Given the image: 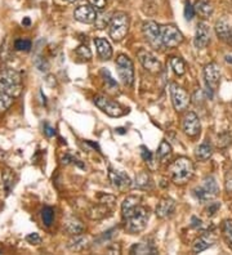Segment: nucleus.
I'll list each match as a JSON object with an SVG mask.
<instances>
[{
  "label": "nucleus",
  "mask_w": 232,
  "mask_h": 255,
  "mask_svg": "<svg viewBox=\"0 0 232 255\" xmlns=\"http://www.w3.org/2000/svg\"><path fill=\"white\" fill-rule=\"evenodd\" d=\"M194 16H195L194 5H191L190 1H186V4H184V17H186L187 21H191V19L194 18Z\"/></svg>",
  "instance_id": "ea45409f"
},
{
  "label": "nucleus",
  "mask_w": 232,
  "mask_h": 255,
  "mask_svg": "<svg viewBox=\"0 0 232 255\" xmlns=\"http://www.w3.org/2000/svg\"><path fill=\"white\" fill-rule=\"evenodd\" d=\"M129 30V17L124 12H116L109 23L110 36L115 41L123 40Z\"/></svg>",
  "instance_id": "20e7f679"
},
{
  "label": "nucleus",
  "mask_w": 232,
  "mask_h": 255,
  "mask_svg": "<svg viewBox=\"0 0 232 255\" xmlns=\"http://www.w3.org/2000/svg\"><path fill=\"white\" fill-rule=\"evenodd\" d=\"M223 236L229 245L232 246V219H229L223 223Z\"/></svg>",
  "instance_id": "c9c22d12"
},
{
  "label": "nucleus",
  "mask_w": 232,
  "mask_h": 255,
  "mask_svg": "<svg viewBox=\"0 0 232 255\" xmlns=\"http://www.w3.org/2000/svg\"><path fill=\"white\" fill-rule=\"evenodd\" d=\"M134 187L139 189H150L152 188V179L146 171H142L139 173L137 177H135L134 181Z\"/></svg>",
  "instance_id": "cd10ccee"
},
{
  "label": "nucleus",
  "mask_w": 232,
  "mask_h": 255,
  "mask_svg": "<svg viewBox=\"0 0 232 255\" xmlns=\"http://www.w3.org/2000/svg\"><path fill=\"white\" fill-rule=\"evenodd\" d=\"M34 63H35V66L38 67L40 71H48V67H49L48 62H47L43 57H36L34 61Z\"/></svg>",
  "instance_id": "a19ab883"
},
{
  "label": "nucleus",
  "mask_w": 232,
  "mask_h": 255,
  "mask_svg": "<svg viewBox=\"0 0 232 255\" xmlns=\"http://www.w3.org/2000/svg\"><path fill=\"white\" fill-rule=\"evenodd\" d=\"M44 134L49 138L54 137V136H56V129L52 128L49 124H44Z\"/></svg>",
  "instance_id": "a18cd8bd"
},
{
  "label": "nucleus",
  "mask_w": 232,
  "mask_h": 255,
  "mask_svg": "<svg viewBox=\"0 0 232 255\" xmlns=\"http://www.w3.org/2000/svg\"><path fill=\"white\" fill-rule=\"evenodd\" d=\"M195 13H198L199 16H201L204 18H208L213 15L214 7L210 0H196L194 4Z\"/></svg>",
  "instance_id": "6ab92c4d"
},
{
  "label": "nucleus",
  "mask_w": 232,
  "mask_h": 255,
  "mask_svg": "<svg viewBox=\"0 0 232 255\" xmlns=\"http://www.w3.org/2000/svg\"><path fill=\"white\" fill-rule=\"evenodd\" d=\"M176 211V201L170 197H164L159 201L156 205V215L161 219H166L169 217H172Z\"/></svg>",
  "instance_id": "dca6fc26"
},
{
  "label": "nucleus",
  "mask_w": 232,
  "mask_h": 255,
  "mask_svg": "<svg viewBox=\"0 0 232 255\" xmlns=\"http://www.w3.org/2000/svg\"><path fill=\"white\" fill-rule=\"evenodd\" d=\"M210 40V30L205 22H199L195 33L194 44L198 49H204L209 44Z\"/></svg>",
  "instance_id": "2eb2a0df"
},
{
  "label": "nucleus",
  "mask_w": 232,
  "mask_h": 255,
  "mask_svg": "<svg viewBox=\"0 0 232 255\" xmlns=\"http://www.w3.org/2000/svg\"><path fill=\"white\" fill-rule=\"evenodd\" d=\"M161 43L164 48H176L183 41V35L180 30L173 25L160 26Z\"/></svg>",
  "instance_id": "0eeeda50"
},
{
  "label": "nucleus",
  "mask_w": 232,
  "mask_h": 255,
  "mask_svg": "<svg viewBox=\"0 0 232 255\" xmlns=\"http://www.w3.org/2000/svg\"><path fill=\"white\" fill-rule=\"evenodd\" d=\"M219 207H221V204L219 203H210L209 201V206L206 209V214L209 215V217H212V215L215 214V211H217Z\"/></svg>",
  "instance_id": "c03bdc74"
},
{
  "label": "nucleus",
  "mask_w": 232,
  "mask_h": 255,
  "mask_svg": "<svg viewBox=\"0 0 232 255\" xmlns=\"http://www.w3.org/2000/svg\"><path fill=\"white\" fill-rule=\"evenodd\" d=\"M15 102V97L8 94V93L0 92V114H3L11 107L12 104Z\"/></svg>",
  "instance_id": "2f4dec72"
},
{
  "label": "nucleus",
  "mask_w": 232,
  "mask_h": 255,
  "mask_svg": "<svg viewBox=\"0 0 232 255\" xmlns=\"http://www.w3.org/2000/svg\"><path fill=\"white\" fill-rule=\"evenodd\" d=\"M156 155L161 163H166L170 159V156H172V147H170V144L166 141H161Z\"/></svg>",
  "instance_id": "c85d7f7f"
},
{
  "label": "nucleus",
  "mask_w": 232,
  "mask_h": 255,
  "mask_svg": "<svg viewBox=\"0 0 232 255\" xmlns=\"http://www.w3.org/2000/svg\"><path fill=\"white\" fill-rule=\"evenodd\" d=\"M212 153H213V148H212L210 143H208V142H204L202 144H200L196 148V151H195L196 159L200 160V161H206L208 159H210Z\"/></svg>",
  "instance_id": "bb28decb"
},
{
  "label": "nucleus",
  "mask_w": 232,
  "mask_h": 255,
  "mask_svg": "<svg viewBox=\"0 0 232 255\" xmlns=\"http://www.w3.org/2000/svg\"><path fill=\"white\" fill-rule=\"evenodd\" d=\"M22 90V78L18 71L8 68L0 72V92L8 93L16 98Z\"/></svg>",
  "instance_id": "7ed1b4c3"
},
{
  "label": "nucleus",
  "mask_w": 232,
  "mask_h": 255,
  "mask_svg": "<svg viewBox=\"0 0 232 255\" xmlns=\"http://www.w3.org/2000/svg\"><path fill=\"white\" fill-rule=\"evenodd\" d=\"M139 204H141V197L134 196V195L128 196L127 199L124 200L123 204H121V214H123V218L127 217L135 206H138Z\"/></svg>",
  "instance_id": "393cba45"
},
{
  "label": "nucleus",
  "mask_w": 232,
  "mask_h": 255,
  "mask_svg": "<svg viewBox=\"0 0 232 255\" xmlns=\"http://www.w3.org/2000/svg\"><path fill=\"white\" fill-rule=\"evenodd\" d=\"M26 241L31 245H39L41 242V237L39 236L38 233H30L26 236Z\"/></svg>",
  "instance_id": "79ce46f5"
},
{
  "label": "nucleus",
  "mask_w": 232,
  "mask_h": 255,
  "mask_svg": "<svg viewBox=\"0 0 232 255\" xmlns=\"http://www.w3.org/2000/svg\"><path fill=\"white\" fill-rule=\"evenodd\" d=\"M66 1H68V3H74V1H78V0H66Z\"/></svg>",
  "instance_id": "09e8293b"
},
{
  "label": "nucleus",
  "mask_w": 232,
  "mask_h": 255,
  "mask_svg": "<svg viewBox=\"0 0 232 255\" xmlns=\"http://www.w3.org/2000/svg\"><path fill=\"white\" fill-rule=\"evenodd\" d=\"M141 155H142V159L145 160L146 163L151 164L154 161V155H152V152H151L147 147H145V146L141 147Z\"/></svg>",
  "instance_id": "58836bf2"
},
{
  "label": "nucleus",
  "mask_w": 232,
  "mask_h": 255,
  "mask_svg": "<svg viewBox=\"0 0 232 255\" xmlns=\"http://www.w3.org/2000/svg\"><path fill=\"white\" fill-rule=\"evenodd\" d=\"M89 3L96 11H103L106 8V0H89Z\"/></svg>",
  "instance_id": "37998d69"
},
{
  "label": "nucleus",
  "mask_w": 232,
  "mask_h": 255,
  "mask_svg": "<svg viewBox=\"0 0 232 255\" xmlns=\"http://www.w3.org/2000/svg\"><path fill=\"white\" fill-rule=\"evenodd\" d=\"M88 245H89V238L88 237L83 236V235H75L71 240L68 241L67 248L71 252H82V250L88 248Z\"/></svg>",
  "instance_id": "4be33fe9"
},
{
  "label": "nucleus",
  "mask_w": 232,
  "mask_h": 255,
  "mask_svg": "<svg viewBox=\"0 0 232 255\" xmlns=\"http://www.w3.org/2000/svg\"><path fill=\"white\" fill-rule=\"evenodd\" d=\"M215 242V237L212 233H204L202 236H200L194 244V253H201L210 248L212 245Z\"/></svg>",
  "instance_id": "aec40b11"
},
{
  "label": "nucleus",
  "mask_w": 232,
  "mask_h": 255,
  "mask_svg": "<svg viewBox=\"0 0 232 255\" xmlns=\"http://www.w3.org/2000/svg\"><path fill=\"white\" fill-rule=\"evenodd\" d=\"M30 23H31V21L29 18H25L22 21V25H25V26H30Z\"/></svg>",
  "instance_id": "de8ad7c7"
},
{
  "label": "nucleus",
  "mask_w": 232,
  "mask_h": 255,
  "mask_svg": "<svg viewBox=\"0 0 232 255\" xmlns=\"http://www.w3.org/2000/svg\"><path fill=\"white\" fill-rule=\"evenodd\" d=\"M170 66L178 76H182L186 72V65H184L183 59L180 58V57H172L170 58Z\"/></svg>",
  "instance_id": "7c9ffc66"
},
{
  "label": "nucleus",
  "mask_w": 232,
  "mask_h": 255,
  "mask_svg": "<svg viewBox=\"0 0 232 255\" xmlns=\"http://www.w3.org/2000/svg\"><path fill=\"white\" fill-rule=\"evenodd\" d=\"M65 229L67 231L70 235L72 236H75V235H82L84 232V224L80 219L74 218V217H70V218L66 219V222H65Z\"/></svg>",
  "instance_id": "412c9836"
},
{
  "label": "nucleus",
  "mask_w": 232,
  "mask_h": 255,
  "mask_svg": "<svg viewBox=\"0 0 232 255\" xmlns=\"http://www.w3.org/2000/svg\"><path fill=\"white\" fill-rule=\"evenodd\" d=\"M94 44H96V48H97L98 56L101 57L103 61H107L113 57V48H111V44L106 39H102V37H96L94 39Z\"/></svg>",
  "instance_id": "a211bd4d"
},
{
  "label": "nucleus",
  "mask_w": 232,
  "mask_h": 255,
  "mask_svg": "<svg viewBox=\"0 0 232 255\" xmlns=\"http://www.w3.org/2000/svg\"><path fill=\"white\" fill-rule=\"evenodd\" d=\"M132 254H156L157 249L155 248L152 244H149V242H139V244H135L132 246L131 249Z\"/></svg>",
  "instance_id": "a878e982"
},
{
  "label": "nucleus",
  "mask_w": 232,
  "mask_h": 255,
  "mask_svg": "<svg viewBox=\"0 0 232 255\" xmlns=\"http://www.w3.org/2000/svg\"><path fill=\"white\" fill-rule=\"evenodd\" d=\"M101 75L102 78H103V83H105V86H106V90L109 93H116L117 92V89H119V86H117V83L115 82L113 79V76H111V74H110V71L107 70H102L101 71Z\"/></svg>",
  "instance_id": "c756f323"
},
{
  "label": "nucleus",
  "mask_w": 232,
  "mask_h": 255,
  "mask_svg": "<svg viewBox=\"0 0 232 255\" xmlns=\"http://www.w3.org/2000/svg\"><path fill=\"white\" fill-rule=\"evenodd\" d=\"M3 185L4 188H5V192L9 193L11 192V189L13 188V186H15V178H13V171L11 169H7L4 171L3 175Z\"/></svg>",
  "instance_id": "473e14b6"
},
{
  "label": "nucleus",
  "mask_w": 232,
  "mask_h": 255,
  "mask_svg": "<svg viewBox=\"0 0 232 255\" xmlns=\"http://www.w3.org/2000/svg\"><path fill=\"white\" fill-rule=\"evenodd\" d=\"M201 221L200 219H198L196 217H192V227H195V228H199V227H201Z\"/></svg>",
  "instance_id": "49530a36"
},
{
  "label": "nucleus",
  "mask_w": 232,
  "mask_h": 255,
  "mask_svg": "<svg viewBox=\"0 0 232 255\" xmlns=\"http://www.w3.org/2000/svg\"><path fill=\"white\" fill-rule=\"evenodd\" d=\"M76 54H78V56L83 59L92 58V53H90L89 48H88L86 45H80V47L76 49Z\"/></svg>",
  "instance_id": "4c0bfd02"
},
{
  "label": "nucleus",
  "mask_w": 232,
  "mask_h": 255,
  "mask_svg": "<svg viewBox=\"0 0 232 255\" xmlns=\"http://www.w3.org/2000/svg\"><path fill=\"white\" fill-rule=\"evenodd\" d=\"M109 16L110 15H101V16L97 15L96 25H97L98 29H105V27L109 25L110 21H111V17H109Z\"/></svg>",
  "instance_id": "e433bc0d"
},
{
  "label": "nucleus",
  "mask_w": 232,
  "mask_h": 255,
  "mask_svg": "<svg viewBox=\"0 0 232 255\" xmlns=\"http://www.w3.org/2000/svg\"><path fill=\"white\" fill-rule=\"evenodd\" d=\"M139 62L142 63V66L146 68L147 71H150L152 74H157L161 71V63L156 57L151 52L146 51V49H141L137 53Z\"/></svg>",
  "instance_id": "9b49d317"
},
{
  "label": "nucleus",
  "mask_w": 232,
  "mask_h": 255,
  "mask_svg": "<svg viewBox=\"0 0 232 255\" xmlns=\"http://www.w3.org/2000/svg\"><path fill=\"white\" fill-rule=\"evenodd\" d=\"M125 222V229L129 233H139L146 228L147 222L150 219V210L149 207L143 206L142 204H139L138 206H135L133 210L124 217Z\"/></svg>",
  "instance_id": "f03ea898"
},
{
  "label": "nucleus",
  "mask_w": 232,
  "mask_h": 255,
  "mask_svg": "<svg viewBox=\"0 0 232 255\" xmlns=\"http://www.w3.org/2000/svg\"><path fill=\"white\" fill-rule=\"evenodd\" d=\"M183 130L188 137H196L200 134L201 124L195 112H187L183 118Z\"/></svg>",
  "instance_id": "4468645a"
},
{
  "label": "nucleus",
  "mask_w": 232,
  "mask_h": 255,
  "mask_svg": "<svg viewBox=\"0 0 232 255\" xmlns=\"http://www.w3.org/2000/svg\"><path fill=\"white\" fill-rule=\"evenodd\" d=\"M94 103H96V106L99 110H102L106 115H109L111 118H120V116H123V115H125L128 112L125 110V107H123L121 104L113 100H109L106 97H94Z\"/></svg>",
  "instance_id": "6e6552de"
},
{
  "label": "nucleus",
  "mask_w": 232,
  "mask_h": 255,
  "mask_svg": "<svg viewBox=\"0 0 232 255\" xmlns=\"http://www.w3.org/2000/svg\"><path fill=\"white\" fill-rule=\"evenodd\" d=\"M31 47H33V44L27 39H17L15 41V49L18 52H29V51H31Z\"/></svg>",
  "instance_id": "f704fd0d"
},
{
  "label": "nucleus",
  "mask_w": 232,
  "mask_h": 255,
  "mask_svg": "<svg viewBox=\"0 0 232 255\" xmlns=\"http://www.w3.org/2000/svg\"><path fill=\"white\" fill-rule=\"evenodd\" d=\"M195 173V167L192 161L187 157H178L169 167V174L176 185H186Z\"/></svg>",
  "instance_id": "f257e3e1"
},
{
  "label": "nucleus",
  "mask_w": 232,
  "mask_h": 255,
  "mask_svg": "<svg viewBox=\"0 0 232 255\" xmlns=\"http://www.w3.org/2000/svg\"><path fill=\"white\" fill-rule=\"evenodd\" d=\"M215 33L222 40L232 43V29L226 21H218L215 23Z\"/></svg>",
  "instance_id": "b1692460"
},
{
  "label": "nucleus",
  "mask_w": 232,
  "mask_h": 255,
  "mask_svg": "<svg viewBox=\"0 0 232 255\" xmlns=\"http://www.w3.org/2000/svg\"><path fill=\"white\" fill-rule=\"evenodd\" d=\"M111 214L109 210V207L105 204H99V205H94L88 210V217L93 221H99L106 217H109Z\"/></svg>",
  "instance_id": "5701e85b"
},
{
  "label": "nucleus",
  "mask_w": 232,
  "mask_h": 255,
  "mask_svg": "<svg viewBox=\"0 0 232 255\" xmlns=\"http://www.w3.org/2000/svg\"><path fill=\"white\" fill-rule=\"evenodd\" d=\"M170 94H172L173 106L176 111L182 112L188 107L190 104V96L183 88H181L178 84L170 85Z\"/></svg>",
  "instance_id": "9d476101"
},
{
  "label": "nucleus",
  "mask_w": 232,
  "mask_h": 255,
  "mask_svg": "<svg viewBox=\"0 0 232 255\" xmlns=\"http://www.w3.org/2000/svg\"><path fill=\"white\" fill-rule=\"evenodd\" d=\"M74 17L79 22L93 23L97 18V11L92 5H80L75 9Z\"/></svg>",
  "instance_id": "f3484780"
},
{
  "label": "nucleus",
  "mask_w": 232,
  "mask_h": 255,
  "mask_svg": "<svg viewBox=\"0 0 232 255\" xmlns=\"http://www.w3.org/2000/svg\"><path fill=\"white\" fill-rule=\"evenodd\" d=\"M109 178H110V182H111V185H113L114 188L117 189V191H120V192L127 191V189L132 186L131 178L128 177L125 173H123V171H120V170L110 169Z\"/></svg>",
  "instance_id": "f8f14e48"
},
{
  "label": "nucleus",
  "mask_w": 232,
  "mask_h": 255,
  "mask_svg": "<svg viewBox=\"0 0 232 255\" xmlns=\"http://www.w3.org/2000/svg\"><path fill=\"white\" fill-rule=\"evenodd\" d=\"M142 33L145 39L149 41V44L151 47H154L155 49L163 48V43H161L160 36V26L156 22H154V21H147V22L143 23Z\"/></svg>",
  "instance_id": "1a4fd4ad"
},
{
  "label": "nucleus",
  "mask_w": 232,
  "mask_h": 255,
  "mask_svg": "<svg viewBox=\"0 0 232 255\" xmlns=\"http://www.w3.org/2000/svg\"><path fill=\"white\" fill-rule=\"evenodd\" d=\"M204 78H205L206 86L210 90H215L218 88L219 80H221V71L219 67L215 62H212L209 65H206L204 68Z\"/></svg>",
  "instance_id": "ddd939ff"
},
{
  "label": "nucleus",
  "mask_w": 232,
  "mask_h": 255,
  "mask_svg": "<svg viewBox=\"0 0 232 255\" xmlns=\"http://www.w3.org/2000/svg\"><path fill=\"white\" fill-rule=\"evenodd\" d=\"M219 192V188H218L217 182L213 177H206L204 181H202V185L196 187V188L192 189V193L194 196L201 201V203H209L213 199H215Z\"/></svg>",
  "instance_id": "39448f33"
},
{
  "label": "nucleus",
  "mask_w": 232,
  "mask_h": 255,
  "mask_svg": "<svg viewBox=\"0 0 232 255\" xmlns=\"http://www.w3.org/2000/svg\"><path fill=\"white\" fill-rule=\"evenodd\" d=\"M116 71L121 82L128 86H131L134 83V67L131 58L124 54H120L116 58Z\"/></svg>",
  "instance_id": "423d86ee"
},
{
  "label": "nucleus",
  "mask_w": 232,
  "mask_h": 255,
  "mask_svg": "<svg viewBox=\"0 0 232 255\" xmlns=\"http://www.w3.org/2000/svg\"><path fill=\"white\" fill-rule=\"evenodd\" d=\"M53 219H54V210L50 206H45L41 210V221H43V223L47 227H49L53 223Z\"/></svg>",
  "instance_id": "72a5a7b5"
}]
</instances>
